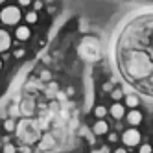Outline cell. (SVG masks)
Wrapping results in <instances>:
<instances>
[{
  "label": "cell",
  "instance_id": "6da1fadb",
  "mask_svg": "<svg viewBox=\"0 0 153 153\" xmlns=\"http://www.w3.org/2000/svg\"><path fill=\"white\" fill-rule=\"evenodd\" d=\"M20 17H22V13H20V9L17 6H6L2 11H0V20H2L4 24H7V26L19 24Z\"/></svg>",
  "mask_w": 153,
  "mask_h": 153
},
{
  "label": "cell",
  "instance_id": "7a4b0ae2",
  "mask_svg": "<svg viewBox=\"0 0 153 153\" xmlns=\"http://www.w3.org/2000/svg\"><path fill=\"white\" fill-rule=\"evenodd\" d=\"M140 138H142V135H140L138 129H127V131H124V135H122V142L126 146H138Z\"/></svg>",
  "mask_w": 153,
  "mask_h": 153
},
{
  "label": "cell",
  "instance_id": "3957f363",
  "mask_svg": "<svg viewBox=\"0 0 153 153\" xmlns=\"http://www.w3.org/2000/svg\"><path fill=\"white\" fill-rule=\"evenodd\" d=\"M11 46V35L6 30H0V52H6Z\"/></svg>",
  "mask_w": 153,
  "mask_h": 153
},
{
  "label": "cell",
  "instance_id": "277c9868",
  "mask_svg": "<svg viewBox=\"0 0 153 153\" xmlns=\"http://www.w3.org/2000/svg\"><path fill=\"white\" fill-rule=\"evenodd\" d=\"M127 122H129L131 126H140V122H142V113L137 111V109L129 111V113H127Z\"/></svg>",
  "mask_w": 153,
  "mask_h": 153
},
{
  "label": "cell",
  "instance_id": "5b68a950",
  "mask_svg": "<svg viewBox=\"0 0 153 153\" xmlns=\"http://www.w3.org/2000/svg\"><path fill=\"white\" fill-rule=\"evenodd\" d=\"M113 114V118H116V120H120V118H124V114H126V107L122 105V103H113V107H111V111H109Z\"/></svg>",
  "mask_w": 153,
  "mask_h": 153
},
{
  "label": "cell",
  "instance_id": "8992f818",
  "mask_svg": "<svg viewBox=\"0 0 153 153\" xmlns=\"http://www.w3.org/2000/svg\"><path fill=\"white\" fill-rule=\"evenodd\" d=\"M30 35H31V31H30L28 26H19V28L15 30V37H17L19 41H28Z\"/></svg>",
  "mask_w": 153,
  "mask_h": 153
},
{
  "label": "cell",
  "instance_id": "52a82bcc",
  "mask_svg": "<svg viewBox=\"0 0 153 153\" xmlns=\"http://www.w3.org/2000/svg\"><path fill=\"white\" fill-rule=\"evenodd\" d=\"M92 131H94L96 135H105L107 131H109V126H107L105 120H98V122L94 124V127H92Z\"/></svg>",
  "mask_w": 153,
  "mask_h": 153
},
{
  "label": "cell",
  "instance_id": "ba28073f",
  "mask_svg": "<svg viewBox=\"0 0 153 153\" xmlns=\"http://www.w3.org/2000/svg\"><path fill=\"white\" fill-rule=\"evenodd\" d=\"M126 105H127V107H133V109H135V107L138 105V98H137V96H133V94H129V96L126 98Z\"/></svg>",
  "mask_w": 153,
  "mask_h": 153
},
{
  "label": "cell",
  "instance_id": "9c48e42d",
  "mask_svg": "<svg viewBox=\"0 0 153 153\" xmlns=\"http://www.w3.org/2000/svg\"><path fill=\"white\" fill-rule=\"evenodd\" d=\"M94 114H96V118H100V120H103V116L107 114V109H105L103 105H98V107L94 109Z\"/></svg>",
  "mask_w": 153,
  "mask_h": 153
},
{
  "label": "cell",
  "instance_id": "30bf717a",
  "mask_svg": "<svg viewBox=\"0 0 153 153\" xmlns=\"http://www.w3.org/2000/svg\"><path fill=\"white\" fill-rule=\"evenodd\" d=\"M37 19H39V17H37L35 11H28V13H26V20H28L30 24H35V22H37Z\"/></svg>",
  "mask_w": 153,
  "mask_h": 153
},
{
  "label": "cell",
  "instance_id": "8fae6325",
  "mask_svg": "<svg viewBox=\"0 0 153 153\" xmlns=\"http://www.w3.org/2000/svg\"><path fill=\"white\" fill-rule=\"evenodd\" d=\"M111 96H113V100H116V102H118L120 98L124 96V92L120 91V89H113V91H111Z\"/></svg>",
  "mask_w": 153,
  "mask_h": 153
},
{
  "label": "cell",
  "instance_id": "7c38bea8",
  "mask_svg": "<svg viewBox=\"0 0 153 153\" xmlns=\"http://www.w3.org/2000/svg\"><path fill=\"white\" fill-rule=\"evenodd\" d=\"M4 129L6 131H13L15 129V122H13V120H6V122H4Z\"/></svg>",
  "mask_w": 153,
  "mask_h": 153
},
{
  "label": "cell",
  "instance_id": "4fadbf2b",
  "mask_svg": "<svg viewBox=\"0 0 153 153\" xmlns=\"http://www.w3.org/2000/svg\"><path fill=\"white\" fill-rule=\"evenodd\" d=\"M4 153H17V148L13 144H6L4 146Z\"/></svg>",
  "mask_w": 153,
  "mask_h": 153
},
{
  "label": "cell",
  "instance_id": "5bb4252c",
  "mask_svg": "<svg viewBox=\"0 0 153 153\" xmlns=\"http://www.w3.org/2000/svg\"><path fill=\"white\" fill-rule=\"evenodd\" d=\"M138 153H151V146L149 144H142L140 149H138Z\"/></svg>",
  "mask_w": 153,
  "mask_h": 153
},
{
  "label": "cell",
  "instance_id": "9a60e30c",
  "mask_svg": "<svg viewBox=\"0 0 153 153\" xmlns=\"http://www.w3.org/2000/svg\"><path fill=\"white\" fill-rule=\"evenodd\" d=\"M15 57H24V50L22 48H19V50H15V53H13Z\"/></svg>",
  "mask_w": 153,
  "mask_h": 153
},
{
  "label": "cell",
  "instance_id": "2e32d148",
  "mask_svg": "<svg viewBox=\"0 0 153 153\" xmlns=\"http://www.w3.org/2000/svg\"><path fill=\"white\" fill-rule=\"evenodd\" d=\"M41 7H42V2H39V0H37V2H33V11H35V13L39 11Z\"/></svg>",
  "mask_w": 153,
  "mask_h": 153
},
{
  "label": "cell",
  "instance_id": "e0dca14e",
  "mask_svg": "<svg viewBox=\"0 0 153 153\" xmlns=\"http://www.w3.org/2000/svg\"><path fill=\"white\" fill-rule=\"evenodd\" d=\"M118 140V135L116 133H109V142H116Z\"/></svg>",
  "mask_w": 153,
  "mask_h": 153
},
{
  "label": "cell",
  "instance_id": "ac0fdd59",
  "mask_svg": "<svg viewBox=\"0 0 153 153\" xmlns=\"http://www.w3.org/2000/svg\"><path fill=\"white\" fill-rule=\"evenodd\" d=\"M103 91H107V92L113 91V85H111V83H103Z\"/></svg>",
  "mask_w": 153,
  "mask_h": 153
},
{
  "label": "cell",
  "instance_id": "d6986e66",
  "mask_svg": "<svg viewBox=\"0 0 153 153\" xmlns=\"http://www.w3.org/2000/svg\"><path fill=\"white\" fill-rule=\"evenodd\" d=\"M20 6H22V7H26V6H30V2H28V0H20V2H19Z\"/></svg>",
  "mask_w": 153,
  "mask_h": 153
},
{
  "label": "cell",
  "instance_id": "ffe728a7",
  "mask_svg": "<svg viewBox=\"0 0 153 153\" xmlns=\"http://www.w3.org/2000/svg\"><path fill=\"white\" fill-rule=\"evenodd\" d=\"M20 153H31V151H30V148L24 146V148H20Z\"/></svg>",
  "mask_w": 153,
  "mask_h": 153
},
{
  "label": "cell",
  "instance_id": "44dd1931",
  "mask_svg": "<svg viewBox=\"0 0 153 153\" xmlns=\"http://www.w3.org/2000/svg\"><path fill=\"white\" fill-rule=\"evenodd\" d=\"M42 79H50V72H42Z\"/></svg>",
  "mask_w": 153,
  "mask_h": 153
},
{
  "label": "cell",
  "instance_id": "7402d4cb",
  "mask_svg": "<svg viewBox=\"0 0 153 153\" xmlns=\"http://www.w3.org/2000/svg\"><path fill=\"white\" fill-rule=\"evenodd\" d=\"M114 153H127L124 148H118V149H114Z\"/></svg>",
  "mask_w": 153,
  "mask_h": 153
},
{
  "label": "cell",
  "instance_id": "603a6c76",
  "mask_svg": "<svg viewBox=\"0 0 153 153\" xmlns=\"http://www.w3.org/2000/svg\"><path fill=\"white\" fill-rule=\"evenodd\" d=\"M0 68H2V59H0Z\"/></svg>",
  "mask_w": 153,
  "mask_h": 153
}]
</instances>
